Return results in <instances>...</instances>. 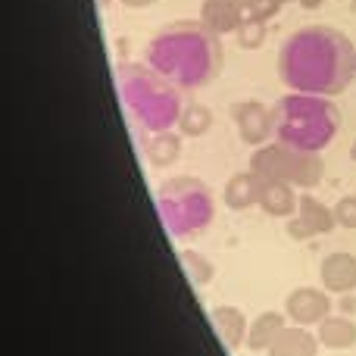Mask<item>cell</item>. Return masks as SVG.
I'll return each mask as SVG.
<instances>
[{
    "instance_id": "19",
    "label": "cell",
    "mask_w": 356,
    "mask_h": 356,
    "mask_svg": "<svg viewBox=\"0 0 356 356\" xmlns=\"http://www.w3.org/2000/svg\"><path fill=\"white\" fill-rule=\"evenodd\" d=\"M213 129V110L203 104H188L181 110V119H178V131L184 138H203Z\"/></svg>"
},
{
    "instance_id": "6",
    "label": "cell",
    "mask_w": 356,
    "mask_h": 356,
    "mask_svg": "<svg viewBox=\"0 0 356 356\" xmlns=\"http://www.w3.org/2000/svg\"><path fill=\"white\" fill-rule=\"evenodd\" d=\"M250 169L259 178H278V181H291L294 188H316L325 175V163L316 150L291 147L284 141L263 144L257 154L250 156Z\"/></svg>"
},
{
    "instance_id": "7",
    "label": "cell",
    "mask_w": 356,
    "mask_h": 356,
    "mask_svg": "<svg viewBox=\"0 0 356 356\" xmlns=\"http://www.w3.org/2000/svg\"><path fill=\"white\" fill-rule=\"evenodd\" d=\"M232 116L241 131V141L250 144V147H263L275 135V113L266 104H259V100H238V104H232Z\"/></svg>"
},
{
    "instance_id": "13",
    "label": "cell",
    "mask_w": 356,
    "mask_h": 356,
    "mask_svg": "<svg viewBox=\"0 0 356 356\" xmlns=\"http://www.w3.org/2000/svg\"><path fill=\"white\" fill-rule=\"evenodd\" d=\"M259 184H263V178L253 172V169L250 172H234L225 181L222 200H225V207L234 209V213L250 209V207H259Z\"/></svg>"
},
{
    "instance_id": "30",
    "label": "cell",
    "mask_w": 356,
    "mask_h": 356,
    "mask_svg": "<svg viewBox=\"0 0 356 356\" xmlns=\"http://www.w3.org/2000/svg\"><path fill=\"white\" fill-rule=\"evenodd\" d=\"M113 3V0H100V6H110Z\"/></svg>"
},
{
    "instance_id": "11",
    "label": "cell",
    "mask_w": 356,
    "mask_h": 356,
    "mask_svg": "<svg viewBox=\"0 0 356 356\" xmlns=\"http://www.w3.org/2000/svg\"><path fill=\"white\" fill-rule=\"evenodd\" d=\"M284 328H288V316L275 313V309H266V313H259L257 319L250 322L244 347L253 353H266L272 344H275V338L284 332Z\"/></svg>"
},
{
    "instance_id": "1",
    "label": "cell",
    "mask_w": 356,
    "mask_h": 356,
    "mask_svg": "<svg viewBox=\"0 0 356 356\" xmlns=\"http://www.w3.org/2000/svg\"><path fill=\"white\" fill-rule=\"evenodd\" d=\"M278 75L297 94L338 97L356 75V47L332 25H307L282 44Z\"/></svg>"
},
{
    "instance_id": "27",
    "label": "cell",
    "mask_w": 356,
    "mask_h": 356,
    "mask_svg": "<svg viewBox=\"0 0 356 356\" xmlns=\"http://www.w3.org/2000/svg\"><path fill=\"white\" fill-rule=\"evenodd\" d=\"M322 3H325V0H300V6H303V10H319Z\"/></svg>"
},
{
    "instance_id": "3",
    "label": "cell",
    "mask_w": 356,
    "mask_h": 356,
    "mask_svg": "<svg viewBox=\"0 0 356 356\" xmlns=\"http://www.w3.org/2000/svg\"><path fill=\"white\" fill-rule=\"evenodd\" d=\"M119 94L129 116L147 131H169L181 119V88L163 79L147 63H135L119 72Z\"/></svg>"
},
{
    "instance_id": "16",
    "label": "cell",
    "mask_w": 356,
    "mask_h": 356,
    "mask_svg": "<svg viewBox=\"0 0 356 356\" xmlns=\"http://www.w3.org/2000/svg\"><path fill=\"white\" fill-rule=\"evenodd\" d=\"M316 334H319V344L328 347V350H350V347H356V322L350 316H328L325 322L316 325Z\"/></svg>"
},
{
    "instance_id": "2",
    "label": "cell",
    "mask_w": 356,
    "mask_h": 356,
    "mask_svg": "<svg viewBox=\"0 0 356 356\" xmlns=\"http://www.w3.org/2000/svg\"><path fill=\"white\" fill-rule=\"evenodd\" d=\"M147 66L181 91L203 88L222 69L219 35L203 22H172L147 44Z\"/></svg>"
},
{
    "instance_id": "26",
    "label": "cell",
    "mask_w": 356,
    "mask_h": 356,
    "mask_svg": "<svg viewBox=\"0 0 356 356\" xmlns=\"http://www.w3.org/2000/svg\"><path fill=\"white\" fill-rule=\"evenodd\" d=\"M119 3H125L129 10H144V6H154L156 0H119Z\"/></svg>"
},
{
    "instance_id": "23",
    "label": "cell",
    "mask_w": 356,
    "mask_h": 356,
    "mask_svg": "<svg viewBox=\"0 0 356 356\" xmlns=\"http://www.w3.org/2000/svg\"><path fill=\"white\" fill-rule=\"evenodd\" d=\"M334 219H338L341 228L356 232V197H341V200L334 203Z\"/></svg>"
},
{
    "instance_id": "31",
    "label": "cell",
    "mask_w": 356,
    "mask_h": 356,
    "mask_svg": "<svg viewBox=\"0 0 356 356\" xmlns=\"http://www.w3.org/2000/svg\"><path fill=\"white\" fill-rule=\"evenodd\" d=\"M282 3H300V0H282Z\"/></svg>"
},
{
    "instance_id": "22",
    "label": "cell",
    "mask_w": 356,
    "mask_h": 356,
    "mask_svg": "<svg viewBox=\"0 0 356 356\" xmlns=\"http://www.w3.org/2000/svg\"><path fill=\"white\" fill-rule=\"evenodd\" d=\"M282 0H250L244 10V19H259V22H269L278 10H282Z\"/></svg>"
},
{
    "instance_id": "5",
    "label": "cell",
    "mask_w": 356,
    "mask_h": 356,
    "mask_svg": "<svg viewBox=\"0 0 356 356\" xmlns=\"http://www.w3.org/2000/svg\"><path fill=\"white\" fill-rule=\"evenodd\" d=\"M156 203H160L163 222L175 238H191L213 222V197L207 184L194 175H178L163 181Z\"/></svg>"
},
{
    "instance_id": "24",
    "label": "cell",
    "mask_w": 356,
    "mask_h": 356,
    "mask_svg": "<svg viewBox=\"0 0 356 356\" xmlns=\"http://www.w3.org/2000/svg\"><path fill=\"white\" fill-rule=\"evenodd\" d=\"M288 234H291V238H294V241H307V238H313V232H309V225L300 219V216H294V219L288 222Z\"/></svg>"
},
{
    "instance_id": "25",
    "label": "cell",
    "mask_w": 356,
    "mask_h": 356,
    "mask_svg": "<svg viewBox=\"0 0 356 356\" xmlns=\"http://www.w3.org/2000/svg\"><path fill=\"white\" fill-rule=\"evenodd\" d=\"M341 313H347V316L356 313V297L353 294H341Z\"/></svg>"
},
{
    "instance_id": "12",
    "label": "cell",
    "mask_w": 356,
    "mask_h": 356,
    "mask_svg": "<svg viewBox=\"0 0 356 356\" xmlns=\"http://www.w3.org/2000/svg\"><path fill=\"white\" fill-rule=\"evenodd\" d=\"M319 347H322L319 334H313L309 328L291 322V325L275 338V344L266 350V356H319Z\"/></svg>"
},
{
    "instance_id": "28",
    "label": "cell",
    "mask_w": 356,
    "mask_h": 356,
    "mask_svg": "<svg viewBox=\"0 0 356 356\" xmlns=\"http://www.w3.org/2000/svg\"><path fill=\"white\" fill-rule=\"evenodd\" d=\"M234 3H241V6H244V10H247V3H250V0H234Z\"/></svg>"
},
{
    "instance_id": "9",
    "label": "cell",
    "mask_w": 356,
    "mask_h": 356,
    "mask_svg": "<svg viewBox=\"0 0 356 356\" xmlns=\"http://www.w3.org/2000/svg\"><path fill=\"white\" fill-rule=\"evenodd\" d=\"M322 288L328 294H353L356 291V257L347 250H334L319 266Z\"/></svg>"
},
{
    "instance_id": "18",
    "label": "cell",
    "mask_w": 356,
    "mask_h": 356,
    "mask_svg": "<svg viewBox=\"0 0 356 356\" xmlns=\"http://www.w3.org/2000/svg\"><path fill=\"white\" fill-rule=\"evenodd\" d=\"M181 156V138L172 135V131H156L147 144V160L154 163L156 169H166Z\"/></svg>"
},
{
    "instance_id": "17",
    "label": "cell",
    "mask_w": 356,
    "mask_h": 356,
    "mask_svg": "<svg viewBox=\"0 0 356 356\" xmlns=\"http://www.w3.org/2000/svg\"><path fill=\"white\" fill-rule=\"evenodd\" d=\"M297 216L307 222L313 234H328L334 225H338V219H334V207H325V203L316 200L313 194H303V197H300Z\"/></svg>"
},
{
    "instance_id": "14",
    "label": "cell",
    "mask_w": 356,
    "mask_h": 356,
    "mask_svg": "<svg viewBox=\"0 0 356 356\" xmlns=\"http://www.w3.org/2000/svg\"><path fill=\"white\" fill-rule=\"evenodd\" d=\"M209 319H213L216 334H219V341L228 347V350H238V347H244L250 322H247V316L241 313L238 307H216L213 313H209Z\"/></svg>"
},
{
    "instance_id": "20",
    "label": "cell",
    "mask_w": 356,
    "mask_h": 356,
    "mask_svg": "<svg viewBox=\"0 0 356 356\" xmlns=\"http://www.w3.org/2000/svg\"><path fill=\"white\" fill-rule=\"evenodd\" d=\"M178 263H181V272L188 275V282L194 284V288H203V284L213 282V263H209L203 253L181 250L178 253Z\"/></svg>"
},
{
    "instance_id": "10",
    "label": "cell",
    "mask_w": 356,
    "mask_h": 356,
    "mask_svg": "<svg viewBox=\"0 0 356 356\" xmlns=\"http://www.w3.org/2000/svg\"><path fill=\"white\" fill-rule=\"evenodd\" d=\"M259 207L263 213L275 216V219H284V216H294L300 200L294 194V184L291 181H278V178H263L259 184Z\"/></svg>"
},
{
    "instance_id": "15",
    "label": "cell",
    "mask_w": 356,
    "mask_h": 356,
    "mask_svg": "<svg viewBox=\"0 0 356 356\" xmlns=\"http://www.w3.org/2000/svg\"><path fill=\"white\" fill-rule=\"evenodd\" d=\"M200 22L209 25L216 35H228V31H238L241 22H244V6L234 3V0H203Z\"/></svg>"
},
{
    "instance_id": "29",
    "label": "cell",
    "mask_w": 356,
    "mask_h": 356,
    "mask_svg": "<svg viewBox=\"0 0 356 356\" xmlns=\"http://www.w3.org/2000/svg\"><path fill=\"white\" fill-rule=\"evenodd\" d=\"M350 156H353V160H356V141H353V147H350Z\"/></svg>"
},
{
    "instance_id": "21",
    "label": "cell",
    "mask_w": 356,
    "mask_h": 356,
    "mask_svg": "<svg viewBox=\"0 0 356 356\" xmlns=\"http://www.w3.org/2000/svg\"><path fill=\"white\" fill-rule=\"evenodd\" d=\"M234 35H238V44L244 50H259L266 44V22H259V19H244Z\"/></svg>"
},
{
    "instance_id": "4",
    "label": "cell",
    "mask_w": 356,
    "mask_h": 356,
    "mask_svg": "<svg viewBox=\"0 0 356 356\" xmlns=\"http://www.w3.org/2000/svg\"><path fill=\"white\" fill-rule=\"evenodd\" d=\"M275 138L300 150H325L338 138L341 113L319 94H284L275 104Z\"/></svg>"
},
{
    "instance_id": "8",
    "label": "cell",
    "mask_w": 356,
    "mask_h": 356,
    "mask_svg": "<svg viewBox=\"0 0 356 356\" xmlns=\"http://www.w3.org/2000/svg\"><path fill=\"white\" fill-rule=\"evenodd\" d=\"M284 316H288L294 325H319L332 316V297L322 288H297L288 294L284 300Z\"/></svg>"
}]
</instances>
